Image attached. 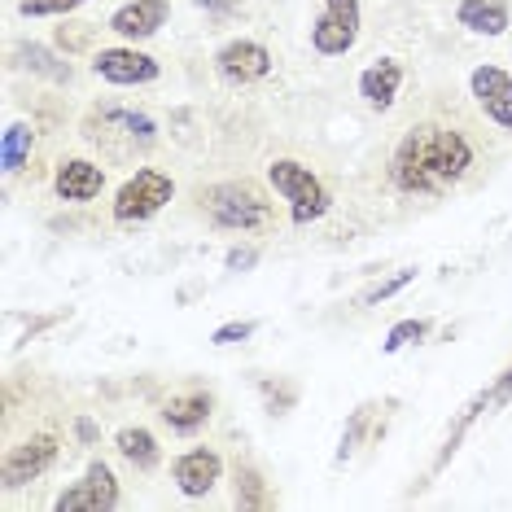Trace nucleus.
<instances>
[{
    "label": "nucleus",
    "mask_w": 512,
    "mask_h": 512,
    "mask_svg": "<svg viewBox=\"0 0 512 512\" xmlns=\"http://www.w3.org/2000/svg\"><path fill=\"white\" fill-rule=\"evenodd\" d=\"M359 27H364L359 0H324L320 18L311 22V49L320 57H346L359 44Z\"/></svg>",
    "instance_id": "39448f33"
},
{
    "label": "nucleus",
    "mask_w": 512,
    "mask_h": 512,
    "mask_svg": "<svg viewBox=\"0 0 512 512\" xmlns=\"http://www.w3.org/2000/svg\"><path fill=\"white\" fill-rule=\"evenodd\" d=\"M215 71L228 79V84H254L272 71V53L263 49L259 40H228L224 49L215 53Z\"/></svg>",
    "instance_id": "1a4fd4ad"
},
{
    "label": "nucleus",
    "mask_w": 512,
    "mask_h": 512,
    "mask_svg": "<svg viewBox=\"0 0 512 512\" xmlns=\"http://www.w3.org/2000/svg\"><path fill=\"white\" fill-rule=\"evenodd\" d=\"M219 473H224V460H219L211 447H193V451H184V456L171 460V477H176V486L189 499L215 491Z\"/></svg>",
    "instance_id": "9d476101"
},
{
    "label": "nucleus",
    "mask_w": 512,
    "mask_h": 512,
    "mask_svg": "<svg viewBox=\"0 0 512 512\" xmlns=\"http://www.w3.org/2000/svg\"><path fill=\"white\" fill-rule=\"evenodd\" d=\"M53 456H57V442L49 434L31 438V442H22V447H14L5 456V464H0V477H5L9 491H18V486H27L31 477H40L44 469H49Z\"/></svg>",
    "instance_id": "9b49d317"
},
{
    "label": "nucleus",
    "mask_w": 512,
    "mask_h": 512,
    "mask_svg": "<svg viewBox=\"0 0 512 512\" xmlns=\"http://www.w3.org/2000/svg\"><path fill=\"white\" fill-rule=\"evenodd\" d=\"M75 508H88V512H101V508H119V482H114L110 464L92 460L84 482H75L71 491L57 495V512H75Z\"/></svg>",
    "instance_id": "423d86ee"
},
{
    "label": "nucleus",
    "mask_w": 512,
    "mask_h": 512,
    "mask_svg": "<svg viewBox=\"0 0 512 512\" xmlns=\"http://www.w3.org/2000/svg\"><path fill=\"white\" fill-rule=\"evenodd\" d=\"M27 57H31V66H36V71L53 75V79H71V66H53V57L44 49H27Z\"/></svg>",
    "instance_id": "4be33fe9"
},
{
    "label": "nucleus",
    "mask_w": 512,
    "mask_h": 512,
    "mask_svg": "<svg viewBox=\"0 0 512 512\" xmlns=\"http://www.w3.org/2000/svg\"><path fill=\"white\" fill-rule=\"evenodd\" d=\"M206 416H211V399L206 394H171L167 403H162V421L171 429H180V434H193V429L206 425Z\"/></svg>",
    "instance_id": "dca6fc26"
},
{
    "label": "nucleus",
    "mask_w": 512,
    "mask_h": 512,
    "mask_svg": "<svg viewBox=\"0 0 512 512\" xmlns=\"http://www.w3.org/2000/svg\"><path fill=\"white\" fill-rule=\"evenodd\" d=\"M92 71L106 79V84L132 88V84H154L158 62L141 49H101L97 57H92Z\"/></svg>",
    "instance_id": "6e6552de"
},
{
    "label": "nucleus",
    "mask_w": 512,
    "mask_h": 512,
    "mask_svg": "<svg viewBox=\"0 0 512 512\" xmlns=\"http://www.w3.org/2000/svg\"><path fill=\"white\" fill-rule=\"evenodd\" d=\"M27 154H31V127L14 123V127L5 132V171H18Z\"/></svg>",
    "instance_id": "a211bd4d"
},
{
    "label": "nucleus",
    "mask_w": 512,
    "mask_h": 512,
    "mask_svg": "<svg viewBox=\"0 0 512 512\" xmlns=\"http://www.w3.org/2000/svg\"><path fill=\"white\" fill-rule=\"evenodd\" d=\"M267 184H272V189L289 202V219H294L298 228H307V224H316V219H324V215H329V206H333V197H329V189H324V180L311 167L294 162V158H276L272 167H267Z\"/></svg>",
    "instance_id": "f03ea898"
},
{
    "label": "nucleus",
    "mask_w": 512,
    "mask_h": 512,
    "mask_svg": "<svg viewBox=\"0 0 512 512\" xmlns=\"http://www.w3.org/2000/svg\"><path fill=\"white\" fill-rule=\"evenodd\" d=\"M399 88H403V66L394 62V57H381V62H372L368 71L359 75V97H364L372 110H390Z\"/></svg>",
    "instance_id": "4468645a"
},
{
    "label": "nucleus",
    "mask_w": 512,
    "mask_h": 512,
    "mask_svg": "<svg viewBox=\"0 0 512 512\" xmlns=\"http://www.w3.org/2000/svg\"><path fill=\"white\" fill-rule=\"evenodd\" d=\"M250 333H254L250 320H232V324H224V329H215L211 342H215V346H232V342H246Z\"/></svg>",
    "instance_id": "412c9836"
},
{
    "label": "nucleus",
    "mask_w": 512,
    "mask_h": 512,
    "mask_svg": "<svg viewBox=\"0 0 512 512\" xmlns=\"http://www.w3.org/2000/svg\"><path fill=\"white\" fill-rule=\"evenodd\" d=\"M167 18H171L167 0H127L123 9H114L110 31L123 40H149V36H158V27Z\"/></svg>",
    "instance_id": "f8f14e48"
},
{
    "label": "nucleus",
    "mask_w": 512,
    "mask_h": 512,
    "mask_svg": "<svg viewBox=\"0 0 512 512\" xmlns=\"http://www.w3.org/2000/svg\"><path fill=\"white\" fill-rule=\"evenodd\" d=\"M246 263H254V254L246 250V254H241V250H232L228 254V267H246Z\"/></svg>",
    "instance_id": "393cba45"
},
{
    "label": "nucleus",
    "mask_w": 512,
    "mask_h": 512,
    "mask_svg": "<svg viewBox=\"0 0 512 512\" xmlns=\"http://www.w3.org/2000/svg\"><path fill=\"white\" fill-rule=\"evenodd\" d=\"M456 22L477 31V36H504L508 31V5L504 0H460Z\"/></svg>",
    "instance_id": "2eb2a0df"
},
{
    "label": "nucleus",
    "mask_w": 512,
    "mask_h": 512,
    "mask_svg": "<svg viewBox=\"0 0 512 512\" xmlns=\"http://www.w3.org/2000/svg\"><path fill=\"white\" fill-rule=\"evenodd\" d=\"M171 197H176V180L162 176L154 167H141L119 193H114V224H145V219H154Z\"/></svg>",
    "instance_id": "20e7f679"
},
{
    "label": "nucleus",
    "mask_w": 512,
    "mask_h": 512,
    "mask_svg": "<svg viewBox=\"0 0 512 512\" xmlns=\"http://www.w3.org/2000/svg\"><path fill=\"white\" fill-rule=\"evenodd\" d=\"M84 0H22L18 5V14H27V18H62V14H71V9H79Z\"/></svg>",
    "instance_id": "6ab92c4d"
},
{
    "label": "nucleus",
    "mask_w": 512,
    "mask_h": 512,
    "mask_svg": "<svg viewBox=\"0 0 512 512\" xmlns=\"http://www.w3.org/2000/svg\"><path fill=\"white\" fill-rule=\"evenodd\" d=\"M473 167L469 136L442 123H416L390 158V180L399 193H447Z\"/></svg>",
    "instance_id": "f257e3e1"
},
{
    "label": "nucleus",
    "mask_w": 512,
    "mask_h": 512,
    "mask_svg": "<svg viewBox=\"0 0 512 512\" xmlns=\"http://www.w3.org/2000/svg\"><path fill=\"white\" fill-rule=\"evenodd\" d=\"M114 442H119V451L136 464V469H154L158 464V438L149 434V429H123Z\"/></svg>",
    "instance_id": "f3484780"
},
{
    "label": "nucleus",
    "mask_w": 512,
    "mask_h": 512,
    "mask_svg": "<svg viewBox=\"0 0 512 512\" xmlns=\"http://www.w3.org/2000/svg\"><path fill=\"white\" fill-rule=\"evenodd\" d=\"M53 189L62 202H92V197L106 189V171L88 158H66L53 176Z\"/></svg>",
    "instance_id": "ddd939ff"
},
{
    "label": "nucleus",
    "mask_w": 512,
    "mask_h": 512,
    "mask_svg": "<svg viewBox=\"0 0 512 512\" xmlns=\"http://www.w3.org/2000/svg\"><path fill=\"white\" fill-rule=\"evenodd\" d=\"M79 438L92 442V438H97V425H92V421H79Z\"/></svg>",
    "instance_id": "a878e982"
},
{
    "label": "nucleus",
    "mask_w": 512,
    "mask_h": 512,
    "mask_svg": "<svg viewBox=\"0 0 512 512\" xmlns=\"http://www.w3.org/2000/svg\"><path fill=\"white\" fill-rule=\"evenodd\" d=\"M407 281H416V272H399V276H394V281H386V285H377V289H372V294H368V302H381V298L399 294V289H403Z\"/></svg>",
    "instance_id": "5701e85b"
},
{
    "label": "nucleus",
    "mask_w": 512,
    "mask_h": 512,
    "mask_svg": "<svg viewBox=\"0 0 512 512\" xmlns=\"http://www.w3.org/2000/svg\"><path fill=\"white\" fill-rule=\"evenodd\" d=\"M202 9H215V14H232L237 9V0H197Z\"/></svg>",
    "instance_id": "b1692460"
},
{
    "label": "nucleus",
    "mask_w": 512,
    "mask_h": 512,
    "mask_svg": "<svg viewBox=\"0 0 512 512\" xmlns=\"http://www.w3.org/2000/svg\"><path fill=\"white\" fill-rule=\"evenodd\" d=\"M425 333H429V324H425V320H403V324H394V329H390V337H386V355L403 351L407 342H421Z\"/></svg>",
    "instance_id": "aec40b11"
},
{
    "label": "nucleus",
    "mask_w": 512,
    "mask_h": 512,
    "mask_svg": "<svg viewBox=\"0 0 512 512\" xmlns=\"http://www.w3.org/2000/svg\"><path fill=\"white\" fill-rule=\"evenodd\" d=\"M206 215L228 232H259L272 224V202L254 189L250 180H228V184H211L202 193Z\"/></svg>",
    "instance_id": "7ed1b4c3"
},
{
    "label": "nucleus",
    "mask_w": 512,
    "mask_h": 512,
    "mask_svg": "<svg viewBox=\"0 0 512 512\" xmlns=\"http://www.w3.org/2000/svg\"><path fill=\"white\" fill-rule=\"evenodd\" d=\"M469 88H473V101L482 106L486 119L495 127H504V132H512V75L499 71V66H477L469 75Z\"/></svg>",
    "instance_id": "0eeeda50"
}]
</instances>
